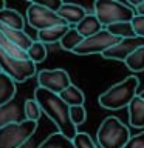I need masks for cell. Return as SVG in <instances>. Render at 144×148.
I'll list each match as a JSON object with an SVG mask.
<instances>
[{"label":"cell","mask_w":144,"mask_h":148,"mask_svg":"<svg viewBox=\"0 0 144 148\" xmlns=\"http://www.w3.org/2000/svg\"><path fill=\"white\" fill-rule=\"evenodd\" d=\"M5 8H6V5H5L3 0H0V11H2V9H5Z\"/></svg>","instance_id":"4dcf8cb0"},{"label":"cell","mask_w":144,"mask_h":148,"mask_svg":"<svg viewBox=\"0 0 144 148\" xmlns=\"http://www.w3.org/2000/svg\"><path fill=\"white\" fill-rule=\"evenodd\" d=\"M37 83H39V88H44V90L59 96L65 88L71 85V79H70L68 73L62 68L42 69L37 73Z\"/></svg>","instance_id":"9c48e42d"},{"label":"cell","mask_w":144,"mask_h":148,"mask_svg":"<svg viewBox=\"0 0 144 148\" xmlns=\"http://www.w3.org/2000/svg\"><path fill=\"white\" fill-rule=\"evenodd\" d=\"M130 25H132L133 34L136 37H143V39H144V16H138V14H135V17L132 18Z\"/></svg>","instance_id":"83f0119b"},{"label":"cell","mask_w":144,"mask_h":148,"mask_svg":"<svg viewBox=\"0 0 144 148\" xmlns=\"http://www.w3.org/2000/svg\"><path fill=\"white\" fill-rule=\"evenodd\" d=\"M26 20L28 25L33 26L37 31L48 29L51 26H59V25H67L62 18L57 16V12L53 9L44 6L40 2H31L26 9Z\"/></svg>","instance_id":"8992f818"},{"label":"cell","mask_w":144,"mask_h":148,"mask_svg":"<svg viewBox=\"0 0 144 148\" xmlns=\"http://www.w3.org/2000/svg\"><path fill=\"white\" fill-rule=\"evenodd\" d=\"M37 130V122L23 120L19 123H9L0 128V148H19L23 145Z\"/></svg>","instance_id":"5b68a950"},{"label":"cell","mask_w":144,"mask_h":148,"mask_svg":"<svg viewBox=\"0 0 144 148\" xmlns=\"http://www.w3.org/2000/svg\"><path fill=\"white\" fill-rule=\"evenodd\" d=\"M0 25L3 28H8V29L23 31V28H25V18L16 9L5 8L0 11Z\"/></svg>","instance_id":"4fadbf2b"},{"label":"cell","mask_w":144,"mask_h":148,"mask_svg":"<svg viewBox=\"0 0 144 148\" xmlns=\"http://www.w3.org/2000/svg\"><path fill=\"white\" fill-rule=\"evenodd\" d=\"M121 39L111 36L107 29H101L98 34L87 37L82 40V43L73 51L78 56H90V54H102L104 51L111 48L113 45H116Z\"/></svg>","instance_id":"ba28073f"},{"label":"cell","mask_w":144,"mask_h":148,"mask_svg":"<svg viewBox=\"0 0 144 148\" xmlns=\"http://www.w3.org/2000/svg\"><path fill=\"white\" fill-rule=\"evenodd\" d=\"M107 31L110 32L111 36L118 37V39H130V37H136L133 34V29H132V25L130 22L127 23H115V25H110L105 28Z\"/></svg>","instance_id":"cb8c5ba5"},{"label":"cell","mask_w":144,"mask_h":148,"mask_svg":"<svg viewBox=\"0 0 144 148\" xmlns=\"http://www.w3.org/2000/svg\"><path fill=\"white\" fill-rule=\"evenodd\" d=\"M0 31L3 32V36L6 37V39L11 42L12 45H16L17 48H20L22 51H25L31 46L33 43V39L30 36L26 34L25 31H14V29H8V28H3L2 25H0Z\"/></svg>","instance_id":"e0dca14e"},{"label":"cell","mask_w":144,"mask_h":148,"mask_svg":"<svg viewBox=\"0 0 144 148\" xmlns=\"http://www.w3.org/2000/svg\"><path fill=\"white\" fill-rule=\"evenodd\" d=\"M138 97H139V99H143V100H144V90H143V91L138 94Z\"/></svg>","instance_id":"1f68e13d"},{"label":"cell","mask_w":144,"mask_h":148,"mask_svg":"<svg viewBox=\"0 0 144 148\" xmlns=\"http://www.w3.org/2000/svg\"><path fill=\"white\" fill-rule=\"evenodd\" d=\"M57 16L67 23L70 28H74L84 17L87 16L85 9L81 5L76 3H60V6L57 8Z\"/></svg>","instance_id":"8fae6325"},{"label":"cell","mask_w":144,"mask_h":148,"mask_svg":"<svg viewBox=\"0 0 144 148\" xmlns=\"http://www.w3.org/2000/svg\"><path fill=\"white\" fill-rule=\"evenodd\" d=\"M59 97L62 99V102L65 105L70 106V108H71V106H81V105H84V102H85V96H84L82 90L79 86L73 85V83L65 88V90L59 94Z\"/></svg>","instance_id":"ac0fdd59"},{"label":"cell","mask_w":144,"mask_h":148,"mask_svg":"<svg viewBox=\"0 0 144 148\" xmlns=\"http://www.w3.org/2000/svg\"><path fill=\"white\" fill-rule=\"evenodd\" d=\"M73 147L74 148H98V145L93 142V139L90 134L87 133H78L73 137Z\"/></svg>","instance_id":"484cf974"},{"label":"cell","mask_w":144,"mask_h":148,"mask_svg":"<svg viewBox=\"0 0 144 148\" xmlns=\"http://www.w3.org/2000/svg\"><path fill=\"white\" fill-rule=\"evenodd\" d=\"M138 86L139 80L136 76H129L124 80L115 83L113 86H110L107 91H104L99 96V105L105 110H121L129 106V103L133 100V97L138 94Z\"/></svg>","instance_id":"7a4b0ae2"},{"label":"cell","mask_w":144,"mask_h":148,"mask_svg":"<svg viewBox=\"0 0 144 148\" xmlns=\"http://www.w3.org/2000/svg\"><path fill=\"white\" fill-rule=\"evenodd\" d=\"M25 120L23 111L16 100H11L8 103L0 106V128L6 127L9 123H19Z\"/></svg>","instance_id":"7c38bea8"},{"label":"cell","mask_w":144,"mask_h":148,"mask_svg":"<svg viewBox=\"0 0 144 148\" xmlns=\"http://www.w3.org/2000/svg\"><path fill=\"white\" fill-rule=\"evenodd\" d=\"M129 123L133 128H144V100L138 94L129 103Z\"/></svg>","instance_id":"5bb4252c"},{"label":"cell","mask_w":144,"mask_h":148,"mask_svg":"<svg viewBox=\"0 0 144 148\" xmlns=\"http://www.w3.org/2000/svg\"><path fill=\"white\" fill-rule=\"evenodd\" d=\"M0 68L14 82H25L36 74V65L31 60H19L0 49Z\"/></svg>","instance_id":"52a82bcc"},{"label":"cell","mask_w":144,"mask_h":148,"mask_svg":"<svg viewBox=\"0 0 144 148\" xmlns=\"http://www.w3.org/2000/svg\"><path fill=\"white\" fill-rule=\"evenodd\" d=\"M70 120L74 127L82 125L87 120V110L84 108V105L81 106H71L70 108Z\"/></svg>","instance_id":"4316f807"},{"label":"cell","mask_w":144,"mask_h":148,"mask_svg":"<svg viewBox=\"0 0 144 148\" xmlns=\"http://www.w3.org/2000/svg\"><path fill=\"white\" fill-rule=\"evenodd\" d=\"M124 148H144V133H139L136 136H130L129 142Z\"/></svg>","instance_id":"f1b7e54d"},{"label":"cell","mask_w":144,"mask_h":148,"mask_svg":"<svg viewBox=\"0 0 144 148\" xmlns=\"http://www.w3.org/2000/svg\"><path fill=\"white\" fill-rule=\"evenodd\" d=\"M93 14L99 20L101 26H110L115 23H125L132 22L135 12L129 8L124 2L118 0H96L93 5Z\"/></svg>","instance_id":"3957f363"},{"label":"cell","mask_w":144,"mask_h":148,"mask_svg":"<svg viewBox=\"0 0 144 148\" xmlns=\"http://www.w3.org/2000/svg\"><path fill=\"white\" fill-rule=\"evenodd\" d=\"M46 54H48L46 46H45L44 43H40V42H37V40H33L31 46L26 49V57H28V60H31L34 65L44 62V60L46 59Z\"/></svg>","instance_id":"7402d4cb"},{"label":"cell","mask_w":144,"mask_h":148,"mask_svg":"<svg viewBox=\"0 0 144 148\" xmlns=\"http://www.w3.org/2000/svg\"><path fill=\"white\" fill-rule=\"evenodd\" d=\"M0 73H2V68H0Z\"/></svg>","instance_id":"d6a6232c"},{"label":"cell","mask_w":144,"mask_h":148,"mask_svg":"<svg viewBox=\"0 0 144 148\" xmlns=\"http://www.w3.org/2000/svg\"><path fill=\"white\" fill-rule=\"evenodd\" d=\"M130 131L115 116H109L98 128V143L101 148H124L130 139Z\"/></svg>","instance_id":"277c9868"},{"label":"cell","mask_w":144,"mask_h":148,"mask_svg":"<svg viewBox=\"0 0 144 148\" xmlns=\"http://www.w3.org/2000/svg\"><path fill=\"white\" fill-rule=\"evenodd\" d=\"M23 116H25L26 120H31V122H37L40 119L42 110L34 99L25 100V103H23Z\"/></svg>","instance_id":"d4e9b609"},{"label":"cell","mask_w":144,"mask_h":148,"mask_svg":"<svg viewBox=\"0 0 144 148\" xmlns=\"http://www.w3.org/2000/svg\"><path fill=\"white\" fill-rule=\"evenodd\" d=\"M135 11H136L138 16H144V2H139L136 5V9H135Z\"/></svg>","instance_id":"f546056e"},{"label":"cell","mask_w":144,"mask_h":148,"mask_svg":"<svg viewBox=\"0 0 144 148\" xmlns=\"http://www.w3.org/2000/svg\"><path fill=\"white\" fill-rule=\"evenodd\" d=\"M16 96V82L5 73H0V106L14 100Z\"/></svg>","instance_id":"d6986e66"},{"label":"cell","mask_w":144,"mask_h":148,"mask_svg":"<svg viewBox=\"0 0 144 148\" xmlns=\"http://www.w3.org/2000/svg\"><path fill=\"white\" fill-rule=\"evenodd\" d=\"M74 29H76L84 39H87V37H91V36L98 34V32L102 29V26H101L99 20L95 17V14H87V16L74 26Z\"/></svg>","instance_id":"9a60e30c"},{"label":"cell","mask_w":144,"mask_h":148,"mask_svg":"<svg viewBox=\"0 0 144 148\" xmlns=\"http://www.w3.org/2000/svg\"><path fill=\"white\" fill-rule=\"evenodd\" d=\"M70 29L68 25H59V26H51L48 29H42L37 31V42L40 43H57L60 39L65 36V32Z\"/></svg>","instance_id":"2e32d148"},{"label":"cell","mask_w":144,"mask_h":148,"mask_svg":"<svg viewBox=\"0 0 144 148\" xmlns=\"http://www.w3.org/2000/svg\"><path fill=\"white\" fill-rule=\"evenodd\" d=\"M82 40H84V37L79 34V32L74 29V28H70V29L65 32V36L60 39V46H62V49H65V51H73L78 48L79 45L82 43Z\"/></svg>","instance_id":"44dd1931"},{"label":"cell","mask_w":144,"mask_h":148,"mask_svg":"<svg viewBox=\"0 0 144 148\" xmlns=\"http://www.w3.org/2000/svg\"><path fill=\"white\" fill-rule=\"evenodd\" d=\"M124 63L132 73L144 71V46L138 48L136 51H133V53L124 60Z\"/></svg>","instance_id":"603a6c76"},{"label":"cell","mask_w":144,"mask_h":148,"mask_svg":"<svg viewBox=\"0 0 144 148\" xmlns=\"http://www.w3.org/2000/svg\"><path fill=\"white\" fill-rule=\"evenodd\" d=\"M144 46V39L143 37H130V39H121L116 45H113L111 48L104 51L101 56L104 59L110 60H119L124 62L133 51H136L138 48Z\"/></svg>","instance_id":"30bf717a"},{"label":"cell","mask_w":144,"mask_h":148,"mask_svg":"<svg viewBox=\"0 0 144 148\" xmlns=\"http://www.w3.org/2000/svg\"><path fill=\"white\" fill-rule=\"evenodd\" d=\"M37 148H74V147H73V142L70 139H67L57 131V133L50 134Z\"/></svg>","instance_id":"ffe728a7"},{"label":"cell","mask_w":144,"mask_h":148,"mask_svg":"<svg viewBox=\"0 0 144 148\" xmlns=\"http://www.w3.org/2000/svg\"><path fill=\"white\" fill-rule=\"evenodd\" d=\"M34 100L40 106L42 113H45L56 123L59 133L73 140V137L78 134V130L70 120V106L65 105L57 94H53L39 86L34 90Z\"/></svg>","instance_id":"6da1fadb"}]
</instances>
